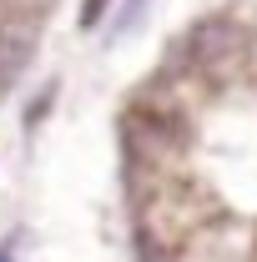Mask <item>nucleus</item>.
Masks as SVG:
<instances>
[{"mask_svg":"<svg viewBox=\"0 0 257 262\" xmlns=\"http://www.w3.org/2000/svg\"><path fill=\"white\" fill-rule=\"evenodd\" d=\"M131 212H136V252H141V262H166L197 227L222 217V202L197 177H172V182L152 187Z\"/></svg>","mask_w":257,"mask_h":262,"instance_id":"f257e3e1","label":"nucleus"},{"mask_svg":"<svg viewBox=\"0 0 257 262\" xmlns=\"http://www.w3.org/2000/svg\"><path fill=\"white\" fill-rule=\"evenodd\" d=\"M35 46H40V20L35 15H10L0 20V91H10L35 61Z\"/></svg>","mask_w":257,"mask_h":262,"instance_id":"f03ea898","label":"nucleus"},{"mask_svg":"<svg viewBox=\"0 0 257 262\" xmlns=\"http://www.w3.org/2000/svg\"><path fill=\"white\" fill-rule=\"evenodd\" d=\"M157 0H121V10H116V40L121 35H131V31H141V20H146V10H152Z\"/></svg>","mask_w":257,"mask_h":262,"instance_id":"7ed1b4c3","label":"nucleus"},{"mask_svg":"<svg viewBox=\"0 0 257 262\" xmlns=\"http://www.w3.org/2000/svg\"><path fill=\"white\" fill-rule=\"evenodd\" d=\"M56 91H61V86L51 81V86H46V91H40L31 106H26V116H20V126H26V131H35L40 121H46V116H51V101H56Z\"/></svg>","mask_w":257,"mask_h":262,"instance_id":"20e7f679","label":"nucleus"},{"mask_svg":"<svg viewBox=\"0 0 257 262\" xmlns=\"http://www.w3.org/2000/svg\"><path fill=\"white\" fill-rule=\"evenodd\" d=\"M106 10H111V0H81V31H96L101 20H106Z\"/></svg>","mask_w":257,"mask_h":262,"instance_id":"39448f33","label":"nucleus"},{"mask_svg":"<svg viewBox=\"0 0 257 262\" xmlns=\"http://www.w3.org/2000/svg\"><path fill=\"white\" fill-rule=\"evenodd\" d=\"M0 262H15V257H10V252H5V247H0Z\"/></svg>","mask_w":257,"mask_h":262,"instance_id":"423d86ee","label":"nucleus"}]
</instances>
